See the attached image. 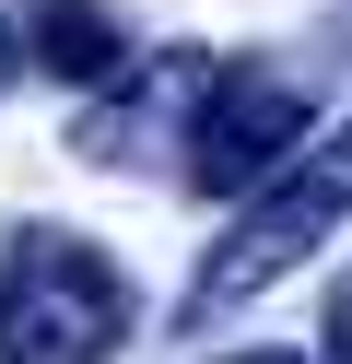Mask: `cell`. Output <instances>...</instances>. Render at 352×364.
I'll return each mask as SVG.
<instances>
[{
    "instance_id": "6da1fadb",
    "label": "cell",
    "mask_w": 352,
    "mask_h": 364,
    "mask_svg": "<svg viewBox=\"0 0 352 364\" xmlns=\"http://www.w3.org/2000/svg\"><path fill=\"white\" fill-rule=\"evenodd\" d=\"M341 223H352V118L329 129V141H305L258 200H235V223L211 235V259L188 270V294H176V329H211V317L258 306V294H270L282 270H305Z\"/></svg>"
},
{
    "instance_id": "7a4b0ae2",
    "label": "cell",
    "mask_w": 352,
    "mask_h": 364,
    "mask_svg": "<svg viewBox=\"0 0 352 364\" xmlns=\"http://www.w3.org/2000/svg\"><path fill=\"white\" fill-rule=\"evenodd\" d=\"M129 270L70 223L0 235V364H106L129 341Z\"/></svg>"
},
{
    "instance_id": "8992f818",
    "label": "cell",
    "mask_w": 352,
    "mask_h": 364,
    "mask_svg": "<svg viewBox=\"0 0 352 364\" xmlns=\"http://www.w3.org/2000/svg\"><path fill=\"white\" fill-rule=\"evenodd\" d=\"M329 364H352V282L329 294Z\"/></svg>"
},
{
    "instance_id": "3957f363",
    "label": "cell",
    "mask_w": 352,
    "mask_h": 364,
    "mask_svg": "<svg viewBox=\"0 0 352 364\" xmlns=\"http://www.w3.org/2000/svg\"><path fill=\"white\" fill-rule=\"evenodd\" d=\"M294 153H305V82H282L270 59H211L176 176L188 188H223V200H258Z\"/></svg>"
},
{
    "instance_id": "277c9868",
    "label": "cell",
    "mask_w": 352,
    "mask_h": 364,
    "mask_svg": "<svg viewBox=\"0 0 352 364\" xmlns=\"http://www.w3.org/2000/svg\"><path fill=\"white\" fill-rule=\"evenodd\" d=\"M200 82H211L200 48H164V59H141L106 106H82L70 141H82L94 165H176V153H188V118H200Z\"/></svg>"
},
{
    "instance_id": "ba28073f",
    "label": "cell",
    "mask_w": 352,
    "mask_h": 364,
    "mask_svg": "<svg viewBox=\"0 0 352 364\" xmlns=\"http://www.w3.org/2000/svg\"><path fill=\"white\" fill-rule=\"evenodd\" d=\"M235 364H305V353H235Z\"/></svg>"
},
{
    "instance_id": "52a82bcc",
    "label": "cell",
    "mask_w": 352,
    "mask_h": 364,
    "mask_svg": "<svg viewBox=\"0 0 352 364\" xmlns=\"http://www.w3.org/2000/svg\"><path fill=\"white\" fill-rule=\"evenodd\" d=\"M23 71V36H12V12H0V82H12Z\"/></svg>"
},
{
    "instance_id": "5b68a950",
    "label": "cell",
    "mask_w": 352,
    "mask_h": 364,
    "mask_svg": "<svg viewBox=\"0 0 352 364\" xmlns=\"http://www.w3.org/2000/svg\"><path fill=\"white\" fill-rule=\"evenodd\" d=\"M23 59H36L47 82H117L129 36H117L106 0H23Z\"/></svg>"
}]
</instances>
